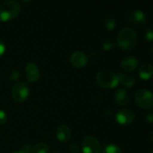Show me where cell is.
<instances>
[{
    "label": "cell",
    "mask_w": 153,
    "mask_h": 153,
    "mask_svg": "<svg viewBox=\"0 0 153 153\" xmlns=\"http://www.w3.org/2000/svg\"><path fill=\"white\" fill-rule=\"evenodd\" d=\"M139 42V37L136 30L131 27L123 28L117 38V44L124 51H131L136 48Z\"/></svg>",
    "instance_id": "1"
},
{
    "label": "cell",
    "mask_w": 153,
    "mask_h": 153,
    "mask_svg": "<svg viewBox=\"0 0 153 153\" xmlns=\"http://www.w3.org/2000/svg\"><path fill=\"white\" fill-rule=\"evenodd\" d=\"M21 12V4L17 1L8 0L0 4V22H7L13 20Z\"/></svg>",
    "instance_id": "2"
},
{
    "label": "cell",
    "mask_w": 153,
    "mask_h": 153,
    "mask_svg": "<svg viewBox=\"0 0 153 153\" xmlns=\"http://www.w3.org/2000/svg\"><path fill=\"white\" fill-rule=\"evenodd\" d=\"M96 82L100 88L106 90L115 89L119 84L117 74L108 70L100 71L96 75Z\"/></svg>",
    "instance_id": "3"
},
{
    "label": "cell",
    "mask_w": 153,
    "mask_h": 153,
    "mask_svg": "<svg viewBox=\"0 0 153 153\" xmlns=\"http://www.w3.org/2000/svg\"><path fill=\"white\" fill-rule=\"evenodd\" d=\"M125 19L128 24L138 28H143L146 24L148 17L142 10H131L126 14Z\"/></svg>",
    "instance_id": "4"
},
{
    "label": "cell",
    "mask_w": 153,
    "mask_h": 153,
    "mask_svg": "<svg viewBox=\"0 0 153 153\" xmlns=\"http://www.w3.org/2000/svg\"><path fill=\"white\" fill-rule=\"evenodd\" d=\"M134 100L137 106L143 109H152L153 106L152 93L146 89L138 90L134 94Z\"/></svg>",
    "instance_id": "5"
},
{
    "label": "cell",
    "mask_w": 153,
    "mask_h": 153,
    "mask_svg": "<svg viewBox=\"0 0 153 153\" xmlns=\"http://www.w3.org/2000/svg\"><path fill=\"white\" fill-rule=\"evenodd\" d=\"M11 95L15 102L22 103L30 96V88L25 82H17L12 87Z\"/></svg>",
    "instance_id": "6"
},
{
    "label": "cell",
    "mask_w": 153,
    "mask_h": 153,
    "mask_svg": "<svg viewBox=\"0 0 153 153\" xmlns=\"http://www.w3.org/2000/svg\"><path fill=\"white\" fill-rule=\"evenodd\" d=\"M83 153H100L101 145L99 140L93 135H87L83 138L81 145Z\"/></svg>",
    "instance_id": "7"
},
{
    "label": "cell",
    "mask_w": 153,
    "mask_h": 153,
    "mask_svg": "<svg viewBox=\"0 0 153 153\" xmlns=\"http://www.w3.org/2000/svg\"><path fill=\"white\" fill-rule=\"evenodd\" d=\"M115 118L117 124L121 126H129L134 123L135 115L134 112L129 108H122L115 114Z\"/></svg>",
    "instance_id": "8"
},
{
    "label": "cell",
    "mask_w": 153,
    "mask_h": 153,
    "mask_svg": "<svg viewBox=\"0 0 153 153\" xmlns=\"http://www.w3.org/2000/svg\"><path fill=\"white\" fill-rule=\"evenodd\" d=\"M139 66V60L134 56H125L120 62V68L125 74H130L137 70Z\"/></svg>",
    "instance_id": "9"
},
{
    "label": "cell",
    "mask_w": 153,
    "mask_h": 153,
    "mask_svg": "<svg viewBox=\"0 0 153 153\" xmlns=\"http://www.w3.org/2000/svg\"><path fill=\"white\" fill-rule=\"evenodd\" d=\"M25 77L30 83L36 82L40 78V72L38 65L34 62H29L24 68Z\"/></svg>",
    "instance_id": "10"
},
{
    "label": "cell",
    "mask_w": 153,
    "mask_h": 153,
    "mask_svg": "<svg viewBox=\"0 0 153 153\" xmlns=\"http://www.w3.org/2000/svg\"><path fill=\"white\" fill-rule=\"evenodd\" d=\"M89 61L88 56L82 51H75L70 56V62L74 67L83 68L87 65Z\"/></svg>",
    "instance_id": "11"
},
{
    "label": "cell",
    "mask_w": 153,
    "mask_h": 153,
    "mask_svg": "<svg viewBox=\"0 0 153 153\" xmlns=\"http://www.w3.org/2000/svg\"><path fill=\"white\" fill-rule=\"evenodd\" d=\"M56 140L61 143H68L72 137L71 129L66 125L58 126L56 130Z\"/></svg>",
    "instance_id": "12"
},
{
    "label": "cell",
    "mask_w": 153,
    "mask_h": 153,
    "mask_svg": "<svg viewBox=\"0 0 153 153\" xmlns=\"http://www.w3.org/2000/svg\"><path fill=\"white\" fill-rule=\"evenodd\" d=\"M130 98L131 97H130L129 92L126 89L122 88V89H118L116 91L115 96H114V100L117 106L125 107L130 102Z\"/></svg>",
    "instance_id": "13"
},
{
    "label": "cell",
    "mask_w": 153,
    "mask_h": 153,
    "mask_svg": "<svg viewBox=\"0 0 153 153\" xmlns=\"http://www.w3.org/2000/svg\"><path fill=\"white\" fill-rule=\"evenodd\" d=\"M118 78V83H121L126 88H133L136 84V79L135 77L125 74V73H117V74Z\"/></svg>",
    "instance_id": "14"
},
{
    "label": "cell",
    "mask_w": 153,
    "mask_h": 153,
    "mask_svg": "<svg viewBox=\"0 0 153 153\" xmlns=\"http://www.w3.org/2000/svg\"><path fill=\"white\" fill-rule=\"evenodd\" d=\"M153 73V67L152 64L145 63L142 65L139 68V77L143 81H148L152 78Z\"/></svg>",
    "instance_id": "15"
},
{
    "label": "cell",
    "mask_w": 153,
    "mask_h": 153,
    "mask_svg": "<svg viewBox=\"0 0 153 153\" xmlns=\"http://www.w3.org/2000/svg\"><path fill=\"white\" fill-rule=\"evenodd\" d=\"M117 26V20L114 16L109 15L107 18H105V20L103 21V27L105 28V30L111 31L113 30Z\"/></svg>",
    "instance_id": "16"
},
{
    "label": "cell",
    "mask_w": 153,
    "mask_h": 153,
    "mask_svg": "<svg viewBox=\"0 0 153 153\" xmlns=\"http://www.w3.org/2000/svg\"><path fill=\"white\" fill-rule=\"evenodd\" d=\"M49 147L45 143H38L31 147L30 153H48Z\"/></svg>",
    "instance_id": "17"
},
{
    "label": "cell",
    "mask_w": 153,
    "mask_h": 153,
    "mask_svg": "<svg viewBox=\"0 0 153 153\" xmlns=\"http://www.w3.org/2000/svg\"><path fill=\"white\" fill-rule=\"evenodd\" d=\"M20 72L15 68H10L5 72V77L10 82H16L20 79Z\"/></svg>",
    "instance_id": "18"
},
{
    "label": "cell",
    "mask_w": 153,
    "mask_h": 153,
    "mask_svg": "<svg viewBox=\"0 0 153 153\" xmlns=\"http://www.w3.org/2000/svg\"><path fill=\"white\" fill-rule=\"evenodd\" d=\"M102 153H122V150L121 148L114 143H109L107 144L103 150H101Z\"/></svg>",
    "instance_id": "19"
},
{
    "label": "cell",
    "mask_w": 153,
    "mask_h": 153,
    "mask_svg": "<svg viewBox=\"0 0 153 153\" xmlns=\"http://www.w3.org/2000/svg\"><path fill=\"white\" fill-rule=\"evenodd\" d=\"M101 48L106 51V52H108V51H111L114 47H115V42L112 40V39H104L102 42H101V45H100Z\"/></svg>",
    "instance_id": "20"
},
{
    "label": "cell",
    "mask_w": 153,
    "mask_h": 153,
    "mask_svg": "<svg viewBox=\"0 0 153 153\" xmlns=\"http://www.w3.org/2000/svg\"><path fill=\"white\" fill-rule=\"evenodd\" d=\"M68 149L71 153H79L81 151V145L78 143H71L68 145Z\"/></svg>",
    "instance_id": "21"
},
{
    "label": "cell",
    "mask_w": 153,
    "mask_h": 153,
    "mask_svg": "<svg viewBox=\"0 0 153 153\" xmlns=\"http://www.w3.org/2000/svg\"><path fill=\"white\" fill-rule=\"evenodd\" d=\"M30 150H31V146L30 144L26 143V144H23L22 146H21L17 151L12 153H30Z\"/></svg>",
    "instance_id": "22"
},
{
    "label": "cell",
    "mask_w": 153,
    "mask_h": 153,
    "mask_svg": "<svg viewBox=\"0 0 153 153\" xmlns=\"http://www.w3.org/2000/svg\"><path fill=\"white\" fill-rule=\"evenodd\" d=\"M8 115L6 114L5 111L0 109V126H4L8 122Z\"/></svg>",
    "instance_id": "23"
},
{
    "label": "cell",
    "mask_w": 153,
    "mask_h": 153,
    "mask_svg": "<svg viewBox=\"0 0 153 153\" xmlns=\"http://www.w3.org/2000/svg\"><path fill=\"white\" fill-rule=\"evenodd\" d=\"M144 39L148 41V42H152L153 39V31H152V27H149L147 30H146V31H145V37H144Z\"/></svg>",
    "instance_id": "24"
},
{
    "label": "cell",
    "mask_w": 153,
    "mask_h": 153,
    "mask_svg": "<svg viewBox=\"0 0 153 153\" xmlns=\"http://www.w3.org/2000/svg\"><path fill=\"white\" fill-rule=\"evenodd\" d=\"M5 49H6V48H5V45H4V43L2 41V40H0V57L4 54V52H5Z\"/></svg>",
    "instance_id": "25"
},
{
    "label": "cell",
    "mask_w": 153,
    "mask_h": 153,
    "mask_svg": "<svg viewBox=\"0 0 153 153\" xmlns=\"http://www.w3.org/2000/svg\"><path fill=\"white\" fill-rule=\"evenodd\" d=\"M103 113H104L106 116H108V117H112V116L114 115V113H113V110H112V109H109L108 108H106L104 109Z\"/></svg>",
    "instance_id": "26"
},
{
    "label": "cell",
    "mask_w": 153,
    "mask_h": 153,
    "mask_svg": "<svg viewBox=\"0 0 153 153\" xmlns=\"http://www.w3.org/2000/svg\"><path fill=\"white\" fill-rule=\"evenodd\" d=\"M145 119H146V121L149 123V124H152V121H153V115L152 113H149L147 116H146V117H145Z\"/></svg>",
    "instance_id": "27"
},
{
    "label": "cell",
    "mask_w": 153,
    "mask_h": 153,
    "mask_svg": "<svg viewBox=\"0 0 153 153\" xmlns=\"http://www.w3.org/2000/svg\"><path fill=\"white\" fill-rule=\"evenodd\" d=\"M53 153H63L61 151H59V150H55L54 152H53Z\"/></svg>",
    "instance_id": "28"
},
{
    "label": "cell",
    "mask_w": 153,
    "mask_h": 153,
    "mask_svg": "<svg viewBox=\"0 0 153 153\" xmlns=\"http://www.w3.org/2000/svg\"><path fill=\"white\" fill-rule=\"evenodd\" d=\"M151 153H153V152H152H152H151Z\"/></svg>",
    "instance_id": "29"
}]
</instances>
